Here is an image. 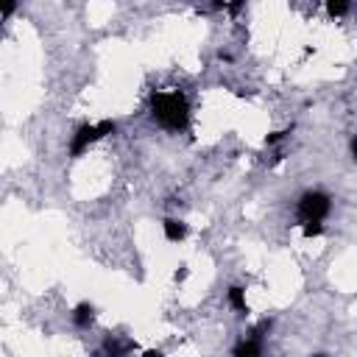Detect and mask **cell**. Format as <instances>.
<instances>
[{
  "mask_svg": "<svg viewBox=\"0 0 357 357\" xmlns=\"http://www.w3.org/2000/svg\"><path fill=\"white\" fill-rule=\"evenodd\" d=\"M151 117L167 131H184L190 126V103L178 89L151 95Z\"/></svg>",
  "mask_w": 357,
  "mask_h": 357,
  "instance_id": "1",
  "label": "cell"
},
{
  "mask_svg": "<svg viewBox=\"0 0 357 357\" xmlns=\"http://www.w3.org/2000/svg\"><path fill=\"white\" fill-rule=\"evenodd\" d=\"M114 128H117V123L114 120H100V123H84V126H78L75 128V134H73V139H70V156L73 159H78L89 145H95L98 139H103V137H109V134H114Z\"/></svg>",
  "mask_w": 357,
  "mask_h": 357,
  "instance_id": "2",
  "label": "cell"
},
{
  "mask_svg": "<svg viewBox=\"0 0 357 357\" xmlns=\"http://www.w3.org/2000/svg\"><path fill=\"white\" fill-rule=\"evenodd\" d=\"M332 209V198L324 192V190H310L298 198V206H296V218L298 223H310V220H324Z\"/></svg>",
  "mask_w": 357,
  "mask_h": 357,
  "instance_id": "3",
  "label": "cell"
},
{
  "mask_svg": "<svg viewBox=\"0 0 357 357\" xmlns=\"http://www.w3.org/2000/svg\"><path fill=\"white\" fill-rule=\"evenodd\" d=\"M162 231H165V240L181 243V240L187 237V223L178 220V218H165V220H162Z\"/></svg>",
  "mask_w": 357,
  "mask_h": 357,
  "instance_id": "4",
  "label": "cell"
},
{
  "mask_svg": "<svg viewBox=\"0 0 357 357\" xmlns=\"http://www.w3.org/2000/svg\"><path fill=\"white\" fill-rule=\"evenodd\" d=\"M73 324H75L78 329H89V326L95 324V307H92L89 301L75 304V310H73Z\"/></svg>",
  "mask_w": 357,
  "mask_h": 357,
  "instance_id": "5",
  "label": "cell"
},
{
  "mask_svg": "<svg viewBox=\"0 0 357 357\" xmlns=\"http://www.w3.org/2000/svg\"><path fill=\"white\" fill-rule=\"evenodd\" d=\"M226 298H229V307L237 312V315H248V301H245V290L240 287V284H231L229 287V293H226Z\"/></svg>",
  "mask_w": 357,
  "mask_h": 357,
  "instance_id": "6",
  "label": "cell"
},
{
  "mask_svg": "<svg viewBox=\"0 0 357 357\" xmlns=\"http://www.w3.org/2000/svg\"><path fill=\"white\" fill-rule=\"evenodd\" d=\"M259 351H262L259 337H248V340H243V343H237V346L231 349V354H234V357H257Z\"/></svg>",
  "mask_w": 357,
  "mask_h": 357,
  "instance_id": "7",
  "label": "cell"
},
{
  "mask_svg": "<svg viewBox=\"0 0 357 357\" xmlns=\"http://www.w3.org/2000/svg\"><path fill=\"white\" fill-rule=\"evenodd\" d=\"M349 0H326V14L329 17H346L349 14Z\"/></svg>",
  "mask_w": 357,
  "mask_h": 357,
  "instance_id": "8",
  "label": "cell"
},
{
  "mask_svg": "<svg viewBox=\"0 0 357 357\" xmlns=\"http://www.w3.org/2000/svg\"><path fill=\"white\" fill-rule=\"evenodd\" d=\"M131 349H134L131 343H117V340H106V343H103V351L112 354V357H120V354H126V351H131Z\"/></svg>",
  "mask_w": 357,
  "mask_h": 357,
  "instance_id": "9",
  "label": "cell"
},
{
  "mask_svg": "<svg viewBox=\"0 0 357 357\" xmlns=\"http://www.w3.org/2000/svg\"><path fill=\"white\" fill-rule=\"evenodd\" d=\"M301 234L310 240V237H321L324 234V220H310V223H301Z\"/></svg>",
  "mask_w": 357,
  "mask_h": 357,
  "instance_id": "10",
  "label": "cell"
},
{
  "mask_svg": "<svg viewBox=\"0 0 357 357\" xmlns=\"http://www.w3.org/2000/svg\"><path fill=\"white\" fill-rule=\"evenodd\" d=\"M14 8H17V0H0V17L3 20H11Z\"/></svg>",
  "mask_w": 357,
  "mask_h": 357,
  "instance_id": "11",
  "label": "cell"
},
{
  "mask_svg": "<svg viewBox=\"0 0 357 357\" xmlns=\"http://www.w3.org/2000/svg\"><path fill=\"white\" fill-rule=\"evenodd\" d=\"M287 134H290V128H284V131H271V134H265V145H276V142H282Z\"/></svg>",
  "mask_w": 357,
  "mask_h": 357,
  "instance_id": "12",
  "label": "cell"
},
{
  "mask_svg": "<svg viewBox=\"0 0 357 357\" xmlns=\"http://www.w3.org/2000/svg\"><path fill=\"white\" fill-rule=\"evenodd\" d=\"M243 6H245V0H229V3H226V14H229V17H237V14L243 11Z\"/></svg>",
  "mask_w": 357,
  "mask_h": 357,
  "instance_id": "13",
  "label": "cell"
},
{
  "mask_svg": "<svg viewBox=\"0 0 357 357\" xmlns=\"http://www.w3.org/2000/svg\"><path fill=\"white\" fill-rule=\"evenodd\" d=\"M349 148H351V159L357 162V137H351V142H349Z\"/></svg>",
  "mask_w": 357,
  "mask_h": 357,
  "instance_id": "14",
  "label": "cell"
},
{
  "mask_svg": "<svg viewBox=\"0 0 357 357\" xmlns=\"http://www.w3.org/2000/svg\"><path fill=\"white\" fill-rule=\"evenodd\" d=\"M181 279H187V268H178L176 271V282H181Z\"/></svg>",
  "mask_w": 357,
  "mask_h": 357,
  "instance_id": "15",
  "label": "cell"
}]
</instances>
